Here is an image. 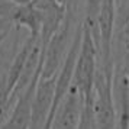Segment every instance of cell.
Returning <instances> with one entry per match:
<instances>
[{"instance_id": "15", "label": "cell", "mask_w": 129, "mask_h": 129, "mask_svg": "<svg viewBox=\"0 0 129 129\" xmlns=\"http://www.w3.org/2000/svg\"><path fill=\"white\" fill-rule=\"evenodd\" d=\"M59 2H61V3H64V0H59Z\"/></svg>"}, {"instance_id": "9", "label": "cell", "mask_w": 129, "mask_h": 129, "mask_svg": "<svg viewBox=\"0 0 129 129\" xmlns=\"http://www.w3.org/2000/svg\"><path fill=\"white\" fill-rule=\"evenodd\" d=\"M12 20L15 26L26 28L29 30V35L41 36V18L32 2L26 5H19L13 13Z\"/></svg>"}, {"instance_id": "5", "label": "cell", "mask_w": 129, "mask_h": 129, "mask_svg": "<svg viewBox=\"0 0 129 129\" xmlns=\"http://www.w3.org/2000/svg\"><path fill=\"white\" fill-rule=\"evenodd\" d=\"M32 5L41 18V44L45 47L65 19V6L59 0H32Z\"/></svg>"}, {"instance_id": "6", "label": "cell", "mask_w": 129, "mask_h": 129, "mask_svg": "<svg viewBox=\"0 0 129 129\" xmlns=\"http://www.w3.org/2000/svg\"><path fill=\"white\" fill-rule=\"evenodd\" d=\"M84 110V99L74 86L57 109L51 129H78Z\"/></svg>"}, {"instance_id": "3", "label": "cell", "mask_w": 129, "mask_h": 129, "mask_svg": "<svg viewBox=\"0 0 129 129\" xmlns=\"http://www.w3.org/2000/svg\"><path fill=\"white\" fill-rule=\"evenodd\" d=\"M91 110L99 129H116V106L113 97V76L99 67L94 78Z\"/></svg>"}, {"instance_id": "8", "label": "cell", "mask_w": 129, "mask_h": 129, "mask_svg": "<svg viewBox=\"0 0 129 129\" xmlns=\"http://www.w3.org/2000/svg\"><path fill=\"white\" fill-rule=\"evenodd\" d=\"M112 57L115 68L123 70L129 74V23L115 30Z\"/></svg>"}, {"instance_id": "14", "label": "cell", "mask_w": 129, "mask_h": 129, "mask_svg": "<svg viewBox=\"0 0 129 129\" xmlns=\"http://www.w3.org/2000/svg\"><path fill=\"white\" fill-rule=\"evenodd\" d=\"M3 41H5V39H2V38H0V45H2V44H3Z\"/></svg>"}, {"instance_id": "12", "label": "cell", "mask_w": 129, "mask_h": 129, "mask_svg": "<svg viewBox=\"0 0 129 129\" xmlns=\"http://www.w3.org/2000/svg\"><path fill=\"white\" fill-rule=\"evenodd\" d=\"M65 16L73 19L74 22L83 23L84 22V7L86 0H64Z\"/></svg>"}, {"instance_id": "4", "label": "cell", "mask_w": 129, "mask_h": 129, "mask_svg": "<svg viewBox=\"0 0 129 129\" xmlns=\"http://www.w3.org/2000/svg\"><path fill=\"white\" fill-rule=\"evenodd\" d=\"M55 86L57 76L52 78H41L38 80L34 99H32V116H30L29 129H44L47 125L55 97Z\"/></svg>"}, {"instance_id": "10", "label": "cell", "mask_w": 129, "mask_h": 129, "mask_svg": "<svg viewBox=\"0 0 129 129\" xmlns=\"http://www.w3.org/2000/svg\"><path fill=\"white\" fill-rule=\"evenodd\" d=\"M102 5H103V0H86L84 22L83 23L91 32L94 39H96V35H97V18H99Z\"/></svg>"}, {"instance_id": "7", "label": "cell", "mask_w": 129, "mask_h": 129, "mask_svg": "<svg viewBox=\"0 0 129 129\" xmlns=\"http://www.w3.org/2000/svg\"><path fill=\"white\" fill-rule=\"evenodd\" d=\"M38 39H39V36H34V35H29L25 39L23 44L18 49L16 55L13 57V61H12V64H10V67H9L7 73L5 74L6 76V88H7V91H9L10 96H12L13 90L16 87L19 78H20V74L23 71L25 62H26V59L29 57L32 48H34V45L36 44Z\"/></svg>"}, {"instance_id": "11", "label": "cell", "mask_w": 129, "mask_h": 129, "mask_svg": "<svg viewBox=\"0 0 129 129\" xmlns=\"http://www.w3.org/2000/svg\"><path fill=\"white\" fill-rule=\"evenodd\" d=\"M13 106L10 103V94L6 88V76L0 77V129L6 123Z\"/></svg>"}, {"instance_id": "2", "label": "cell", "mask_w": 129, "mask_h": 129, "mask_svg": "<svg viewBox=\"0 0 129 129\" xmlns=\"http://www.w3.org/2000/svg\"><path fill=\"white\" fill-rule=\"evenodd\" d=\"M81 25L83 23L74 22L73 19L65 16L64 23L61 25L58 32L49 39L45 47H42L44 51H42L41 78H52L58 74L70 51L71 44L74 41V36Z\"/></svg>"}, {"instance_id": "13", "label": "cell", "mask_w": 129, "mask_h": 129, "mask_svg": "<svg viewBox=\"0 0 129 129\" xmlns=\"http://www.w3.org/2000/svg\"><path fill=\"white\" fill-rule=\"evenodd\" d=\"M18 5H15L12 0H0V19H13V13Z\"/></svg>"}, {"instance_id": "1", "label": "cell", "mask_w": 129, "mask_h": 129, "mask_svg": "<svg viewBox=\"0 0 129 129\" xmlns=\"http://www.w3.org/2000/svg\"><path fill=\"white\" fill-rule=\"evenodd\" d=\"M97 70H99V48L91 32L83 23V39L77 58L73 86L83 96L84 103L91 100Z\"/></svg>"}]
</instances>
